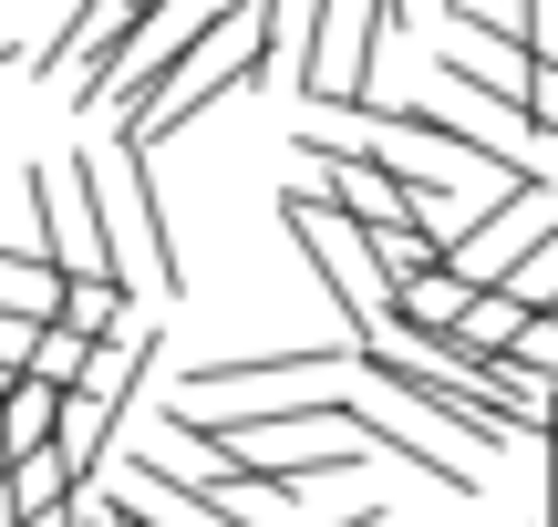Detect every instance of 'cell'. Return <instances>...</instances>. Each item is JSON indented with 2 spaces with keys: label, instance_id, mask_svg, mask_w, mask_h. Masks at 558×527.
<instances>
[{
  "label": "cell",
  "instance_id": "8",
  "mask_svg": "<svg viewBox=\"0 0 558 527\" xmlns=\"http://www.w3.org/2000/svg\"><path fill=\"white\" fill-rule=\"evenodd\" d=\"M486 290H497V301H518V310H558V228H538L527 248H507Z\"/></svg>",
  "mask_w": 558,
  "mask_h": 527
},
{
  "label": "cell",
  "instance_id": "7",
  "mask_svg": "<svg viewBox=\"0 0 558 527\" xmlns=\"http://www.w3.org/2000/svg\"><path fill=\"white\" fill-rule=\"evenodd\" d=\"M248 32H259V94H290L300 73V32H311V0H248Z\"/></svg>",
  "mask_w": 558,
  "mask_h": 527
},
{
  "label": "cell",
  "instance_id": "13",
  "mask_svg": "<svg viewBox=\"0 0 558 527\" xmlns=\"http://www.w3.org/2000/svg\"><path fill=\"white\" fill-rule=\"evenodd\" d=\"M0 527H21V507H11V487H0Z\"/></svg>",
  "mask_w": 558,
  "mask_h": 527
},
{
  "label": "cell",
  "instance_id": "6",
  "mask_svg": "<svg viewBox=\"0 0 558 527\" xmlns=\"http://www.w3.org/2000/svg\"><path fill=\"white\" fill-rule=\"evenodd\" d=\"M52 321H62V331H83V342H114V331L135 321V290H124L114 269H62Z\"/></svg>",
  "mask_w": 558,
  "mask_h": 527
},
{
  "label": "cell",
  "instance_id": "4",
  "mask_svg": "<svg viewBox=\"0 0 558 527\" xmlns=\"http://www.w3.org/2000/svg\"><path fill=\"white\" fill-rule=\"evenodd\" d=\"M341 363H352V342H320V352H239V363H228V352H218V363H186V383L177 393H166V404H239V393H311L320 383V372H341Z\"/></svg>",
  "mask_w": 558,
  "mask_h": 527
},
{
  "label": "cell",
  "instance_id": "11",
  "mask_svg": "<svg viewBox=\"0 0 558 527\" xmlns=\"http://www.w3.org/2000/svg\"><path fill=\"white\" fill-rule=\"evenodd\" d=\"M0 445H11V455L52 445V383H32V372H11V393H0Z\"/></svg>",
  "mask_w": 558,
  "mask_h": 527
},
{
  "label": "cell",
  "instance_id": "1",
  "mask_svg": "<svg viewBox=\"0 0 558 527\" xmlns=\"http://www.w3.org/2000/svg\"><path fill=\"white\" fill-rule=\"evenodd\" d=\"M94 228H104V269H114L124 290H177L186 280L177 228H166V207H156V166L124 135L94 156Z\"/></svg>",
  "mask_w": 558,
  "mask_h": 527
},
{
  "label": "cell",
  "instance_id": "10",
  "mask_svg": "<svg viewBox=\"0 0 558 527\" xmlns=\"http://www.w3.org/2000/svg\"><path fill=\"white\" fill-rule=\"evenodd\" d=\"M83 363H94V342H83V331H62V321H32V352H21V372H32V383L73 393V383H83Z\"/></svg>",
  "mask_w": 558,
  "mask_h": 527
},
{
  "label": "cell",
  "instance_id": "9",
  "mask_svg": "<svg viewBox=\"0 0 558 527\" xmlns=\"http://www.w3.org/2000/svg\"><path fill=\"white\" fill-rule=\"evenodd\" d=\"M52 290H62V269L41 259V248H11V238H0V310H21V321H52Z\"/></svg>",
  "mask_w": 558,
  "mask_h": 527
},
{
  "label": "cell",
  "instance_id": "5",
  "mask_svg": "<svg viewBox=\"0 0 558 527\" xmlns=\"http://www.w3.org/2000/svg\"><path fill=\"white\" fill-rule=\"evenodd\" d=\"M104 497H114L124 517H145V527H248L239 507H218L207 487H186V476L156 466V455H124V466H104Z\"/></svg>",
  "mask_w": 558,
  "mask_h": 527
},
{
  "label": "cell",
  "instance_id": "2",
  "mask_svg": "<svg viewBox=\"0 0 558 527\" xmlns=\"http://www.w3.org/2000/svg\"><path fill=\"white\" fill-rule=\"evenodd\" d=\"M279 228H290V248L311 259V280L331 290V310H341V342H383V280H373V259H362V238H352V218H331V207L311 197V186H290L279 197Z\"/></svg>",
  "mask_w": 558,
  "mask_h": 527
},
{
  "label": "cell",
  "instance_id": "12",
  "mask_svg": "<svg viewBox=\"0 0 558 527\" xmlns=\"http://www.w3.org/2000/svg\"><path fill=\"white\" fill-rule=\"evenodd\" d=\"M21 52H32V41H21V32H0V73H21Z\"/></svg>",
  "mask_w": 558,
  "mask_h": 527
},
{
  "label": "cell",
  "instance_id": "3",
  "mask_svg": "<svg viewBox=\"0 0 558 527\" xmlns=\"http://www.w3.org/2000/svg\"><path fill=\"white\" fill-rule=\"evenodd\" d=\"M383 62V0H311V32H300V103H362Z\"/></svg>",
  "mask_w": 558,
  "mask_h": 527
},
{
  "label": "cell",
  "instance_id": "14",
  "mask_svg": "<svg viewBox=\"0 0 558 527\" xmlns=\"http://www.w3.org/2000/svg\"><path fill=\"white\" fill-rule=\"evenodd\" d=\"M0 466H11V445H0Z\"/></svg>",
  "mask_w": 558,
  "mask_h": 527
}]
</instances>
